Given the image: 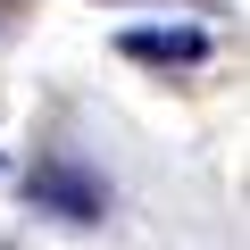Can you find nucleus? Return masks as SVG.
<instances>
[{
	"mask_svg": "<svg viewBox=\"0 0 250 250\" xmlns=\"http://www.w3.org/2000/svg\"><path fill=\"white\" fill-rule=\"evenodd\" d=\"M0 9H25V0H0Z\"/></svg>",
	"mask_w": 250,
	"mask_h": 250,
	"instance_id": "obj_3",
	"label": "nucleus"
},
{
	"mask_svg": "<svg viewBox=\"0 0 250 250\" xmlns=\"http://www.w3.org/2000/svg\"><path fill=\"white\" fill-rule=\"evenodd\" d=\"M0 167H9V159H0Z\"/></svg>",
	"mask_w": 250,
	"mask_h": 250,
	"instance_id": "obj_4",
	"label": "nucleus"
},
{
	"mask_svg": "<svg viewBox=\"0 0 250 250\" xmlns=\"http://www.w3.org/2000/svg\"><path fill=\"white\" fill-rule=\"evenodd\" d=\"M25 200H34L42 217H59V225H100V217H108V175L83 167L75 150H42L34 175H25Z\"/></svg>",
	"mask_w": 250,
	"mask_h": 250,
	"instance_id": "obj_1",
	"label": "nucleus"
},
{
	"mask_svg": "<svg viewBox=\"0 0 250 250\" xmlns=\"http://www.w3.org/2000/svg\"><path fill=\"white\" fill-rule=\"evenodd\" d=\"M117 50L134 59V67H159V75H184V67H200L217 42H208V25H125L117 34Z\"/></svg>",
	"mask_w": 250,
	"mask_h": 250,
	"instance_id": "obj_2",
	"label": "nucleus"
}]
</instances>
